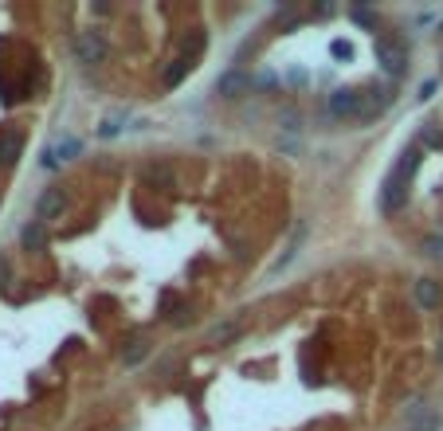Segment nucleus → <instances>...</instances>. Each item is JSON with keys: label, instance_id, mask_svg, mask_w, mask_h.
Segmentation results:
<instances>
[{"label": "nucleus", "instance_id": "obj_16", "mask_svg": "<svg viewBox=\"0 0 443 431\" xmlns=\"http://www.w3.org/2000/svg\"><path fill=\"white\" fill-rule=\"evenodd\" d=\"M188 321H192V310H188V306H177V310L169 314V326H188Z\"/></svg>", "mask_w": 443, "mask_h": 431}, {"label": "nucleus", "instance_id": "obj_7", "mask_svg": "<svg viewBox=\"0 0 443 431\" xmlns=\"http://www.w3.org/2000/svg\"><path fill=\"white\" fill-rule=\"evenodd\" d=\"M24 153V134L20 130H0V165H16Z\"/></svg>", "mask_w": 443, "mask_h": 431}, {"label": "nucleus", "instance_id": "obj_10", "mask_svg": "<svg viewBox=\"0 0 443 431\" xmlns=\"http://www.w3.org/2000/svg\"><path fill=\"white\" fill-rule=\"evenodd\" d=\"M192 67H196L192 59H185V55H177V59H173L169 67H165V86H180V83H185V75H188V71H192Z\"/></svg>", "mask_w": 443, "mask_h": 431}, {"label": "nucleus", "instance_id": "obj_5", "mask_svg": "<svg viewBox=\"0 0 443 431\" xmlns=\"http://www.w3.org/2000/svg\"><path fill=\"white\" fill-rule=\"evenodd\" d=\"M361 98H365V94L353 91V86H338V91L330 94V114H333V118H357V114H361Z\"/></svg>", "mask_w": 443, "mask_h": 431}, {"label": "nucleus", "instance_id": "obj_18", "mask_svg": "<svg viewBox=\"0 0 443 431\" xmlns=\"http://www.w3.org/2000/svg\"><path fill=\"white\" fill-rule=\"evenodd\" d=\"M118 130H122V122H118V118H106L103 126H98V137H114Z\"/></svg>", "mask_w": 443, "mask_h": 431}, {"label": "nucleus", "instance_id": "obj_11", "mask_svg": "<svg viewBox=\"0 0 443 431\" xmlns=\"http://www.w3.org/2000/svg\"><path fill=\"white\" fill-rule=\"evenodd\" d=\"M79 149H83V145H79L75 137H67V142H59L55 149H47V153H43V165H55V161H67V157H75Z\"/></svg>", "mask_w": 443, "mask_h": 431}, {"label": "nucleus", "instance_id": "obj_20", "mask_svg": "<svg viewBox=\"0 0 443 431\" xmlns=\"http://www.w3.org/2000/svg\"><path fill=\"white\" fill-rule=\"evenodd\" d=\"M439 361H443V345H439Z\"/></svg>", "mask_w": 443, "mask_h": 431}, {"label": "nucleus", "instance_id": "obj_9", "mask_svg": "<svg viewBox=\"0 0 443 431\" xmlns=\"http://www.w3.org/2000/svg\"><path fill=\"white\" fill-rule=\"evenodd\" d=\"M439 298H443V290H439V282H435V279H420L416 282V302L424 306V310H435Z\"/></svg>", "mask_w": 443, "mask_h": 431}, {"label": "nucleus", "instance_id": "obj_2", "mask_svg": "<svg viewBox=\"0 0 443 431\" xmlns=\"http://www.w3.org/2000/svg\"><path fill=\"white\" fill-rule=\"evenodd\" d=\"M408 180L412 177H404L401 169L389 173V180H384V188H381V208L389 212V216H392V212H401L404 204H408Z\"/></svg>", "mask_w": 443, "mask_h": 431}, {"label": "nucleus", "instance_id": "obj_13", "mask_svg": "<svg viewBox=\"0 0 443 431\" xmlns=\"http://www.w3.org/2000/svg\"><path fill=\"white\" fill-rule=\"evenodd\" d=\"M145 357H149V341H145V338H137V341H130V349L122 353V361H126L130 369H134V364H142Z\"/></svg>", "mask_w": 443, "mask_h": 431}, {"label": "nucleus", "instance_id": "obj_15", "mask_svg": "<svg viewBox=\"0 0 443 431\" xmlns=\"http://www.w3.org/2000/svg\"><path fill=\"white\" fill-rule=\"evenodd\" d=\"M330 55H333V59H353V47L345 40H333L330 43Z\"/></svg>", "mask_w": 443, "mask_h": 431}, {"label": "nucleus", "instance_id": "obj_1", "mask_svg": "<svg viewBox=\"0 0 443 431\" xmlns=\"http://www.w3.org/2000/svg\"><path fill=\"white\" fill-rule=\"evenodd\" d=\"M376 51V63H381V71L389 79H401L404 71H408V47H404L401 40H389V35H381V40L373 43Z\"/></svg>", "mask_w": 443, "mask_h": 431}, {"label": "nucleus", "instance_id": "obj_4", "mask_svg": "<svg viewBox=\"0 0 443 431\" xmlns=\"http://www.w3.org/2000/svg\"><path fill=\"white\" fill-rule=\"evenodd\" d=\"M63 212H67V192H63L59 185L55 188H47V192L35 200V220L40 224H52V220H59Z\"/></svg>", "mask_w": 443, "mask_h": 431}, {"label": "nucleus", "instance_id": "obj_14", "mask_svg": "<svg viewBox=\"0 0 443 431\" xmlns=\"http://www.w3.org/2000/svg\"><path fill=\"white\" fill-rule=\"evenodd\" d=\"M236 330H239V318L224 321V326H216V330H212V341H228V338H231V333H236Z\"/></svg>", "mask_w": 443, "mask_h": 431}, {"label": "nucleus", "instance_id": "obj_19", "mask_svg": "<svg viewBox=\"0 0 443 431\" xmlns=\"http://www.w3.org/2000/svg\"><path fill=\"white\" fill-rule=\"evenodd\" d=\"M424 142H427V145H443V130L427 126V130H424Z\"/></svg>", "mask_w": 443, "mask_h": 431}, {"label": "nucleus", "instance_id": "obj_3", "mask_svg": "<svg viewBox=\"0 0 443 431\" xmlns=\"http://www.w3.org/2000/svg\"><path fill=\"white\" fill-rule=\"evenodd\" d=\"M75 55H79V63L94 67V63H103L106 55H110V47H106L103 32H79L75 35Z\"/></svg>", "mask_w": 443, "mask_h": 431}, {"label": "nucleus", "instance_id": "obj_8", "mask_svg": "<svg viewBox=\"0 0 443 431\" xmlns=\"http://www.w3.org/2000/svg\"><path fill=\"white\" fill-rule=\"evenodd\" d=\"M20 243H24V251H43V247H47V224L32 220L20 231Z\"/></svg>", "mask_w": 443, "mask_h": 431}, {"label": "nucleus", "instance_id": "obj_17", "mask_svg": "<svg viewBox=\"0 0 443 431\" xmlns=\"http://www.w3.org/2000/svg\"><path fill=\"white\" fill-rule=\"evenodd\" d=\"M424 255H432V259H443V239H439V236L424 239Z\"/></svg>", "mask_w": 443, "mask_h": 431}, {"label": "nucleus", "instance_id": "obj_6", "mask_svg": "<svg viewBox=\"0 0 443 431\" xmlns=\"http://www.w3.org/2000/svg\"><path fill=\"white\" fill-rule=\"evenodd\" d=\"M251 75H243V71H228V75L216 79V94H224V98H243V94H251Z\"/></svg>", "mask_w": 443, "mask_h": 431}, {"label": "nucleus", "instance_id": "obj_12", "mask_svg": "<svg viewBox=\"0 0 443 431\" xmlns=\"http://www.w3.org/2000/svg\"><path fill=\"white\" fill-rule=\"evenodd\" d=\"M408 431H439V415H432L427 408H412Z\"/></svg>", "mask_w": 443, "mask_h": 431}]
</instances>
